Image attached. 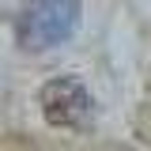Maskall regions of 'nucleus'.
<instances>
[{
    "label": "nucleus",
    "mask_w": 151,
    "mask_h": 151,
    "mask_svg": "<svg viewBox=\"0 0 151 151\" xmlns=\"http://www.w3.org/2000/svg\"><path fill=\"white\" fill-rule=\"evenodd\" d=\"M79 27V0H30L15 19V38L23 49H53L68 42Z\"/></svg>",
    "instance_id": "nucleus-1"
},
{
    "label": "nucleus",
    "mask_w": 151,
    "mask_h": 151,
    "mask_svg": "<svg viewBox=\"0 0 151 151\" xmlns=\"http://www.w3.org/2000/svg\"><path fill=\"white\" fill-rule=\"evenodd\" d=\"M42 113L49 125H60V129H83L94 113V102L87 87L79 79H49L42 87Z\"/></svg>",
    "instance_id": "nucleus-2"
}]
</instances>
